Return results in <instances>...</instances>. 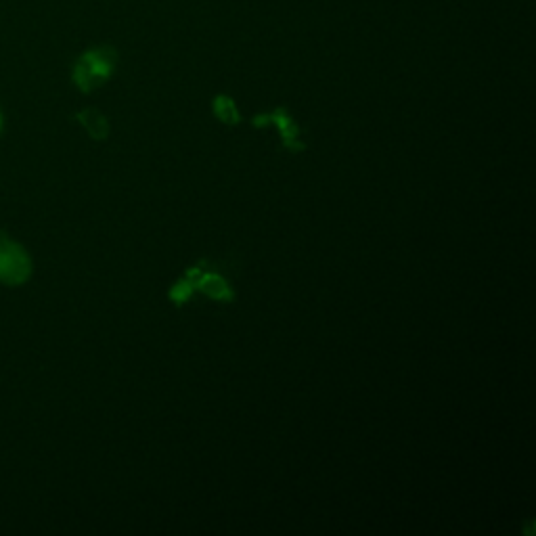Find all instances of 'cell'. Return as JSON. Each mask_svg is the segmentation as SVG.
Instances as JSON below:
<instances>
[{
    "label": "cell",
    "mask_w": 536,
    "mask_h": 536,
    "mask_svg": "<svg viewBox=\"0 0 536 536\" xmlns=\"http://www.w3.org/2000/svg\"><path fill=\"white\" fill-rule=\"evenodd\" d=\"M116 53L111 49H95L86 53L74 70V82L78 84L80 91L91 93L93 88L103 84L116 67Z\"/></svg>",
    "instance_id": "obj_1"
},
{
    "label": "cell",
    "mask_w": 536,
    "mask_h": 536,
    "mask_svg": "<svg viewBox=\"0 0 536 536\" xmlns=\"http://www.w3.org/2000/svg\"><path fill=\"white\" fill-rule=\"evenodd\" d=\"M32 275V260L19 243L0 239V283L21 285Z\"/></svg>",
    "instance_id": "obj_2"
},
{
    "label": "cell",
    "mask_w": 536,
    "mask_h": 536,
    "mask_svg": "<svg viewBox=\"0 0 536 536\" xmlns=\"http://www.w3.org/2000/svg\"><path fill=\"white\" fill-rule=\"evenodd\" d=\"M252 124L256 128H264L268 124H275L281 132V141H283V147L287 151L292 153H300L306 149V145L300 141V126L294 122V118L289 116V111L285 107H279L275 109L273 114H262V116H256L252 120Z\"/></svg>",
    "instance_id": "obj_3"
},
{
    "label": "cell",
    "mask_w": 536,
    "mask_h": 536,
    "mask_svg": "<svg viewBox=\"0 0 536 536\" xmlns=\"http://www.w3.org/2000/svg\"><path fill=\"white\" fill-rule=\"evenodd\" d=\"M197 289L201 294H206L208 298L218 300V302H233L235 300V292H233V287L229 285V281L218 273H212L210 268L199 277V281L195 285V292Z\"/></svg>",
    "instance_id": "obj_4"
},
{
    "label": "cell",
    "mask_w": 536,
    "mask_h": 536,
    "mask_svg": "<svg viewBox=\"0 0 536 536\" xmlns=\"http://www.w3.org/2000/svg\"><path fill=\"white\" fill-rule=\"evenodd\" d=\"M78 120H80V124L86 128V132L91 134L93 139H97V141H105L107 139L109 122L101 114V111H97V109H84V111H80V114H78Z\"/></svg>",
    "instance_id": "obj_5"
},
{
    "label": "cell",
    "mask_w": 536,
    "mask_h": 536,
    "mask_svg": "<svg viewBox=\"0 0 536 536\" xmlns=\"http://www.w3.org/2000/svg\"><path fill=\"white\" fill-rule=\"evenodd\" d=\"M214 114L220 122H225L229 126H235L241 122V116H239V111H237V105L231 97L227 95H220L214 99Z\"/></svg>",
    "instance_id": "obj_6"
},
{
    "label": "cell",
    "mask_w": 536,
    "mask_h": 536,
    "mask_svg": "<svg viewBox=\"0 0 536 536\" xmlns=\"http://www.w3.org/2000/svg\"><path fill=\"white\" fill-rule=\"evenodd\" d=\"M193 294H195V287H193L185 277H181V279H178V281L170 287L168 298H170L176 306H183V304H187V302L191 300Z\"/></svg>",
    "instance_id": "obj_7"
},
{
    "label": "cell",
    "mask_w": 536,
    "mask_h": 536,
    "mask_svg": "<svg viewBox=\"0 0 536 536\" xmlns=\"http://www.w3.org/2000/svg\"><path fill=\"white\" fill-rule=\"evenodd\" d=\"M0 128H3V116H0Z\"/></svg>",
    "instance_id": "obj_8"
}]
</instances>
